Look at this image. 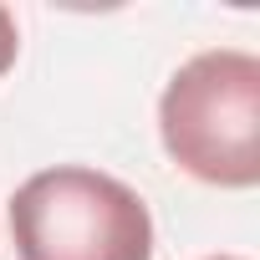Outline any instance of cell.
Here are the masks:
<instances>
[{
	"instance_id": "6da1fadb",
	"label": "cell",
	"mask_w": 260,
	"mask_h": 260,
	"mask_svg": "<svg viewBox=\"0 0 260 260\" xmlns=\"http://www.w3.org/2000/svg\"><path fill=\"white\" fill-rule=\"evenodd\" d=\"M169 158L214 189L260 184V56L214 46L189 56L158 97Z\"/></svg>"
},
{
	"instance_id": "7a4b0ae2",
	"label": "cell",
	"mask_w": 260,
	"mask_h": 260,
	"mask_svg": "<svg viewBox=\"0 0 260 260\" xmlns=\"http://www.w3.org/2000/svg\"><path fill=\"white\" fill-rule=\"evenodd\" d=\"M21 260H153V214L138 189L82 164L31 174L11 194Z\"/></svg>"
},
{
	"instance_id": "3957f363",
	"label": "cell",
	"mask_w": 260,
	"mask_h": 260,
	"mask_svg": "<svg viewBox=\"0 0 260 260\" xmlns=\"http://www.w3.org/2000/svg\"><path fill=\"white\" fill-rule=\"evenodd\" d=\"M16 56H21V31H16V16L0 6V77L16 67Z\"/></svg>"
},
{
	"instance_id": "277c9868",
	"label": "cell",
	"mask_w": 260,
	"mask_h": 260,
	"mask_svg": "<svg viewBox=\"0 0 260 260\" xmlns=\"http://www.w3.org/2000/svg\"><path fill=\"white\" fill-rule=\"evenodd\" d=\"M209 260H240V255H209Z\"/></svg>"
}]
</instances>
